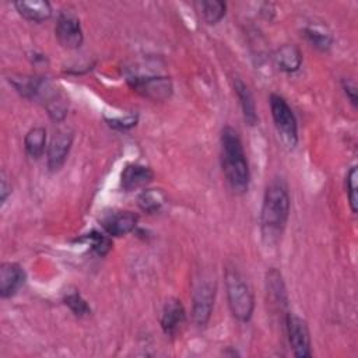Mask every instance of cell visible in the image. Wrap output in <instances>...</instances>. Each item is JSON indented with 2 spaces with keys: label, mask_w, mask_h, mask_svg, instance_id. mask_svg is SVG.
<instances>
[{
  "label": "cell",
  "mask_w": 358,
  "mask_h": 358,
  "mask_svg": "<svg viewBox=\"0 0 358 358\" xmlns=\"http://www.w3.org/2000/svg\"><path fill=\"white\" fill-rule=\"evenodd\" d=\"M221 164L228 185L235 193L248 192L250 172L238 131L225 126L221 131Z\"/></svg>",
  "instance_id": "obj_1"
},
{
  "label": "cell",
  "mask_w": 358,
  "mask_h": 358,
  "mask_svg": "<svg viewBox=\"0 0 358 358\" xmlns=\"http://www.w3.org/2000/svg\"><path fill=\"white\" fill-rule=\"evenodd\" d=\"M289 194L282 182H271L264 192L260 224L264 239L273 241L282 234L289 217Z\"/></svg>",
  "instance_id": "obj_2"
},
{
  "label": "cell",
  "mask_w": 358,
  "mask_h": 358,
  "mask_svg": "<svg viewBox=\"0 0 358 358\" xmlns=\"http://www.w3.org/2000/svg\"><path fill=\"white\" fill-rule=\"evenodd\" d=\"M225 289L232 316L239 322H249L255 310V296L245 277L235 268L225 270Z\"/></svg>",
  "instance_id": "obj_3"
},
{
  "label": "cell",
  "mask_w": 358,
  "mask_h": 358,
  "mask_svg": "<svg viewBox=\"0 0 358 358\" xmlns=\"http://www.w3.org/2000/svg\"><path fill=\"white\" fill-rule=\"evenodd\" d=\"M270 109L281 143L288 150H292L298 143V124L292 109L287 101L277 94L270 95Z\"/></svg>",
  "instance_id": "obj_4"
},
{
  "label": "cell",
  "mask_w": 358,
  "mask_h": 358,
  "mask_svg": "<svg viewBox=\"0 0 358 358\" xmlns=\"http://www.w3.org/2000/svg\"><path fill=\"white\" fill-rule=\"evenodd\" d=\"M55 35L57 42L66 49H77L84 41L80 18L70 8L62 10L56 20Z\"/></svg>",
  "instance_id": "obj_5"
},
{
  "label": "cell",
  "mask_w": 358,
  "mask_h": 358,
  "mask_svg": "<svg viewBox=\"0 0 358 358\" xmlns=\"http://www.w3.org/2000/svg\"><path fill=\"white\" fill-rule=\"evenodd\" d=\"M192 317L199 327H204L213 313L215 299V282L210 280H200L193 291Z\"/></svg>",
  "instance_id": "obj_6"
},
{
  "label": "cell",
  "mask_w": 358,
  "mask_h": 358,
  "mask_svg": "<svg viewBox=\"0 0 358 358\" xmlns=\"http://www.w3.org/2000/svg\"><path fill=\"white\" fill-rule=\"evenodd\" d=\"M285 329L292 352L298 358L312 357L310 333L306 322L294 313L285 315Z\"/></svg>",
  "instance_id": "obj_7"
},
{
  "label": "cell",
  "mask_w": 358,
  "mask_h": 358,
  "mask_svg": "<svg viewBox=\"0 0 358 358\" xmlns=\"http://www.w3.org/2000/svg\"><path fill=\"white\" fill-rule=\"evenodd\" d=\"M129 83L134 91L152 101H164L172 94V83L168 77H133Z\"/></svg>",
  "instance_id": "obj_8"
},
{
  "label": "cell",
  "mask_w": 358,
  "mask_h": 358,
  "mask_svg": "<svg viewBox=\"0 0 358 358\" xmlns=\"http://www.w3.org/2000/svg\"><path fill=\"white\" fill-rule=\"evenodd\" d=\"M73 137H74L73 133L66 129L57 130L53 134V137L48 145V151H46L49 171L56 172L64 165L67 155L73 145Z\"/></svg>",
  "instance_id": "obj_9"
},
{
  "label": "cell",
  "mask_w": 358,
  "mask_h": 358,
  "mask_svg": "<svg viewBox=\"0 0 358 358\" xmlns=\"http://www.w3.org/2000/svg\"><path fill=\"white\" fill-rule=\"evenodd\" d=\"M138 222V215L131 211L113 210L105 213L101 218V225L109 236H123L131 232Z\"/></svg>",
  "instance_id": "obj_10"
},
{
  "label": "cell",
  "mask_w": 358,
  "mask_h": 358,
  "mask_svg": "<svg viewBox=\"0 0 358 358\" xmlns=\"http://www.w3.org/2000/svg\"><path fill=\"white\" fill-rule=\"evenodd\" d=\"M162 331L168 337H175L180 333L182 327L186 323V310L182 302L176 298H169L162 308L161 319H159Z\"/></svg>",
  "instance_id": "obj_11"
},
{
  "label": "cell",
  "mask_w": 358,
  "mask_h": 358,
  "mask_svg": "<svg viewBox=\"0 0 358 358\" xmlns=\"http://www.w3.org/2000/svg\"><path fill=\"white\" fill-rule=\"evenodd\" d=\"M25 271L18 263L6 262L0 267V295L1 298H10L25 282Z\"/></svg>",
  "instance_id": "obj_12"
},
{
  "label": "cell",
  "mask_w": 358,
  "mask_h": 358,
  "mask_svg": "<svg viewBox=\"0 0 358 358\" xmlns=\"http://www.w3.org/2000/svg\"><path fill=\"white\" fill-rule=\"evenodd\" d=\"M154 178V172L150 166L143 164H127L120 173V187L126 192H133L147 186Z\"/></svg>",
  "instance_id": "obj_13"
},
{
  "label": "cell",
  "mask_w": 358,
  "mask_h": 358,
  "mask_svg": "<svg viewBox=\"0 0 358 358\" xmlns=\"http://www.w3.org/2000/svg\"><path fill=\"white\" fill-rule=\"evenodd\" d=\"M14 7L21 17L32 22H42L52 17V6L46 0H20Z\"/></svg>",
  "instance_id": "obj_14"
},
{
  "label": "cell",
  "mask_w": 358,
  "mask_h": 358,
  "mask_svg": "<svg viewBox=\"0 0 358 358\" xmlns=\"http://www.w3.org/2000/svg\"><path fill=\"white\" fill-rule=\"evenodd\" d=\"M274 62L280 70L285 73H295L302 64V53L295 45H282L274 53Z\"/></svg>",
  "instance_id": "obj_15"
},
{
  "label": "cell",
  "mask_w": 358,
  "mask_h": 358,
  "mask_svg": "<svg viewBox=\"0 0 358 358\" xmlns=\"http://www.w3.org/2000/svg\"><path fill=\"white\" fill-rule=\"evenodd\" d=\"M234 88H235V92H236V95L239 98V103H241V109H242V113H243V119L250 126L256 124L257 113H256V105H255L253 95H252L250 90L248 88V85L241 78H235Z\"/></svg>",
  "instance_id": "obj_16"
},
{
  "label": "cell",
  "mask_w": 358,
  "mask_h": 358,
  "mask_svg": "<svg viewBox=\"0 0 358 358\" xmlns=\"http://www.w3.org/2000/svg\"><path fill=\"white\" fill-rule=\"evenodd\" d=\"M46 147V130L45 127H32L24 137V148L29 158L38 159L43 155Z\"/></svg>",
  "instance_id": "obj_17"
},
{
  "label": "cell",
  "mask_w": 358,
  "mask_h": 358,
  "mask_svg": "<svg viewBox=\"0 0 358 358\" xmlns=\"http://www.w3.org/2000/svg\"><path fill=\"white\" fill-rule=\"evenodd\" d=\"M266 282H267V291L274 303H277L280 308L287 306V292H285V285L281 277V273L275 268H270L266 275Z\"/></svg>",
  "instance_id": "obj_18"
},
{
  "label": "cell",
  "mask_w": 358,
  "mask_h": 358,
  "mask_svg": "<svg viewBox=\"0 0 358 358\" xmlns=\"http://www.w3.org/2000/svg\"><path fill=\"white\" fill-rule=\"evenodd\" d=\"M197 10L206 24L213 25L222 20L227 11V4L218 0H201L196 3Z\"/></svg>",
  "instance_id": "obj_19"
},
{
  "label": "cell",
  "mask_w": 358,
  "mask_h": 358,
  "mask_svg": "<svg viewBox=\"0 0 358 358\" xmlns=\"http://www.w3.org/2000/svg\"><path fill=\"white\" fill-rule=\"evenodd\" d=\"M165 201H166V199H165L164 193L158 189H147V190L141 192V194L137 199L138 207L147 214H154V213L159 211L164 207Z\"/></svg>",
  "instance_id": "obj_20"
},
{
  "label": "cell",
  "mask_w": 358,
  "mask_h": 358,
  "mask_svg": "<svg viewBox=\"0 0 358 358\" xmlns=\"http://www.w3.org/2000/svg\"><path fill=\"white\" fill-rule=\"evenodd\" d=\"M303 35L312 46H315L322 52H326L331 48V43H333L331 35L319 27L303 28Z\"/></svg>",
  "instance_id": "obj_21"
},
{
  "label": "cell",
  "mask_w": 358,
  "mask_h": 358,
  "mask_svg": "<svg viewBox=\"0 0 358 358\" xmlns=\"http://www.w3.org/2000/svg\"><path fill=\"white\" fill-rule=\"evenodd\" d=\"M81 241L87 242L92 252H95L99 256H105L112 249V239L108 234H102L98 231H92L81 238Z\"/></svg>",
  "instance_id": "obj_22"
},
{
  "label": "cell",
  "mask_w": 358,
  "mask_h": 358,
  "mask_svg": "<svg viewBox=\"0 0 358 358\" xmlns=\"http://www.w3.org/2000/svg\"><path fill=\"white\" fill-rule=\"evenodd\" d=\"M63 301H64V305L69 306V309H70L77 317L88 316V315L91 313L90 305L87 303V301H85L78 292L67 294Z\"/></svg>",
  "instance_id": "obj_23"
},
{
  "label": "cell",
  "mask_w": 358,
  "mask_h": 358,
  "mask_svg": "<svg viewBox=\"0 0 358 358\" xmlns=\"http://www.w3.org/2000/svg\"><path fill=\"white\" fill-rule=\"evenodd\" d=\"M345 189L347 197L351 211L355 214L358 210V199H357V166H351L345 176Z\"/></svg>",
  "instance_id": "obj_24"
},
{
  "label": "cell",
  "mask_w": 358,
  "mask_h": 358,
  "mask_svg": "<svg viewBox=\"0 0 358 358\" xmlns=\"http://www.w3.org/2000/svg\"><path fill=\"white\" fill-rule=\"evenodd\" d=\"M108 124L113 129H119V130H126L130 129L133 126H136L137 123V116H127L126 119H108L106 120Z\"/></svg>",
  "instance_id": "obj_25"
},
{
  "label": "cell",
  "mask_w": 358,
  "mask_h": 358,
  "mask_svg": "<svg viewBox=\"0 0 358 358\" xmlns=\"http://www.w3.org/2000/svg\"><path fill=\"white\" fill-rule=\"evenodd\" d=\"M343 90L345 92V95L348 96L350 102L352 103V106H357V87L354 83H351L350 80H344L343 81Z\"/></svg>",
  "instance_id": "obj_26"
},
{
  "label": "cell",
  "mask_w": 358,
  "mask_h": 358,
  "mask_svg": "<svg viewBox=\"0 0 358 358\" xmlns=\"http://www.w3.org/2000/svg\"><path fill=\"white\" fill-rule=\"evenodd\" d=\"M11 193V185H8L7 179L4 178V175H1V186H0V199L1 203H6L8 194Z\"/></svg>",
  "instance_id": "obj_27"
}]
</instances>
